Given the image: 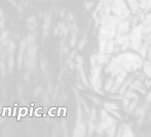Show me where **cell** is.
Returning a JSON list of instances; mask_svg holds the SVG:
<instances>
[{
	"instance_id": "52a82bcc",
	"label": "cell",
	"mask_w": 151,
	"mask_h": 137,
	"mask_svg": "<svg viewBox=\"0 0 151 137\" xmlns=\"http://www.w3.org/2000/svg\"><path fill=\"white\" fill-rule=\"evenodd\" d=\"M104 106H105V109H106L107 111H109V110H111V109L118 110V106L114 103H110V102H105V103H104Z\"/></svg>"
},
{
	"instance_id": "3957f363",
	"label": "cell",
	"mask_w": 151,
	"mask_h": 137,
	"mask_svg": "<svg viewBox=\"0 0 151 137\" xmlns=\"http://www.w3.org/2000/svg\"><path fill=\"white\" fill-rule=\"evenodd\" d=\"M114 49H115V45H114V41L109 39L107 41V45H106V54L107 55H111L113 52H114Z\"/></svg>"
},
{
	"instance_id": "6da1fadb",
	"label": "cell",
	"mask_w": 151,
	"mask_h": 137,
	"mask_svg": "<svg viewBox=\"0 0 151 137\" xmlns=\"http://www.w3.org/2000/svg\"><path fill=\"white\" fill-rule=\"evenodd\" d=\"M118 28V32L117 34H119V35H123V34H125L126 32H129L130 30V24L129 22H121L118 24L117 26Z\"/></svg>"
},
{
	"instance_id": "30bf717a",
	"label": "cell",
	"mask_w": 151,
	"mask_h": 137,
	"mask_svg": "<svg viewBox=\"0 0 151 137\" xmlns=\"http://www.w3.org/2000/svg\"><path fill=\"white\" fill-rule=\"evenodd\" d=\"M122 136H134V133L132 131V129L130 128L128 125H124V130H123V134Z\"/></svg>"
},
{
	"instance_id": "8992f818",
	"label": "cell",
	"mask_w": 151,
	"mask_h": 137,
	"mask_svg": "<svg viewBox=\"0 0 151 137\" xmlns=\"http://www.w3.org/2000/svg\"><path fill=\"white\" fill-rule=\"evenodd\" d=\"M114 81H115L114 77H111L110 79H108L107 83H106V85H105V91L110 92L111 89H112V87H113V85H114Z\"/></svg>"
},
{
	"instance_id": "7c38bea8",
	"label": "cell",
	"mask_w": 151,
	"mask_h": 137,
	"mask_svg": "<svg viewBox=\"0 0 151 137\" xmlns=\"http://www.w3.org/2000/svg\"><path fill=\"white\" fill-rule=\"evenodd\" d=\"M145 85H146L147 88H151V81L150 79H146V81H145Z\"/></svg>"
},
{
	"instance_id": "7a4b0ae2",
	"label": "cell",
	"mask_w": 151,
	"mask_h": 137,
	"mask_svg": "<svg viewBox=\"0 0 151 137\" xmlns=\"http://www.w3.org/2000/svg\"><path fill=\"white\" fill-rule=\"evenodd\" d=\"M143 69H144V73L146 74V76L151 77V61H146L143 63Z\"/></svg>"
},
{
	"instance_id": "5b68a950",
	"label": "cell",
	"mask_w": 151,
	"mask_h": 137,
	"mask_svg": "<svg viewBox=\"0 0 151 137\" xmlns=\"http://www.w3.org/2000/svg\"><path fill=\"white\" fill-rule=\"evenodd\" d=\"M139 53H140V55L142 56V58H145V57L147 56V54H148V49H147L146 43L141 45L140 49H139Z\"/></svg>"
},
{
	"instance_id": "ba28073f",
	"label": "cell",
	"mask_w": 151,
	"mask_h": 137,
	"mask_svg": "<svg viewBox=\"0 0 151 137\" xmlns=\"http://www.w3.org/2000/svg\"><path fill=\"white\" fill-rule=\"evenodd\" d=\"M137 104H138V98L135 99V101L131 102L129 105V108H128V113H134V110L137 108Z\"/></svg>"
},
{
	"instance_id": "4fadbf2b",
	"label": "cell",
	"mask_w": 151,
	"mask_h": 137,
	"mask_svg": "<svg viewBox=\"0 0 151 137\" xmlns=\"http://www.w3.org/2000/svg\"><path fill=\"white\" fill-rule=\"evenodd\" d=\"M147 101L151 102V91H150V92L147 93Z\"/></svg>"
},
{
	"instance_id": "8fae6325",
	"label": "cell",
	"mask_w": 151,
	"mask_h": 137,
	"mask_svg": "<svg viewBox=\"0 0 151 137\" xmlns=\"http://www.w3.org/2000/svg\"><path fill=\"white\" fill-rule=\"evenodd\" d=\"M123 130H124V125H121V126L119 127V129H118V133L116 135H117V136H122Z\"/></svg>"
},
{
	"instance_id": "9c48e42d",
	"label": "cell",
	"mask_w": 151,
	"mask_h": 137,
	"mask_svg": "<svg viewBox=\"0 0 151 137\" xmlns=\"http://www.w3.org/2000/svg\"><path fill=\"white\" fill-rule=\"evenodd\" d=\"M121 100H122V106H123V109L128 113V108H129V105H130V103H131L130 98H128V97H122Z\"/></svg>"
},
{
	"instance_id": "9a60e30c",
	"label": "cell",
	"mask_w": 151,
	"mask_h": 137,
	"mask_svg": "<svg viewBox=\"0 0 151 137\" xmlns=\"http://www.w3.org/2000/svg\"><path fill=\"white\" fill-rule=\"evenodd\" d=\"M148 40H149V42L151 43V34H150V35L148 36Z\"/></svg>"
},
{
	"instance_id": "5bb4252c",
	"label": "cell",
	"mask_w": 151,
	"mask_h": 137,
	"mask_svg": "<svg viewBox=\"0 0 151 137\" xmlns=\"http://www.w3.org/2000/svg\"><path fill=\"white\" fill-rule=\"evenodd\" d=\"M147 55H148L149 58L151 57V43H150V47H149V49H148V54H147Z\"/></svg>"
},
{
	"instance_id": "277c9868",
	"label": "cell",
	"mask_w": 151,
	"mask_h": 137,
	"mask_svg": "<svg viewBox=\"0 0 151 137\" xmlns=\"http://www.w3.org/2000/svg\"><path fill=\"white\" fill-rule=\"evenodd\" d=\"M106 131L108 136H114V135H116L115 134V131H116V122L113 123L110 127H108V128L106 129Z\"/></svg>"
}]
</instances>
